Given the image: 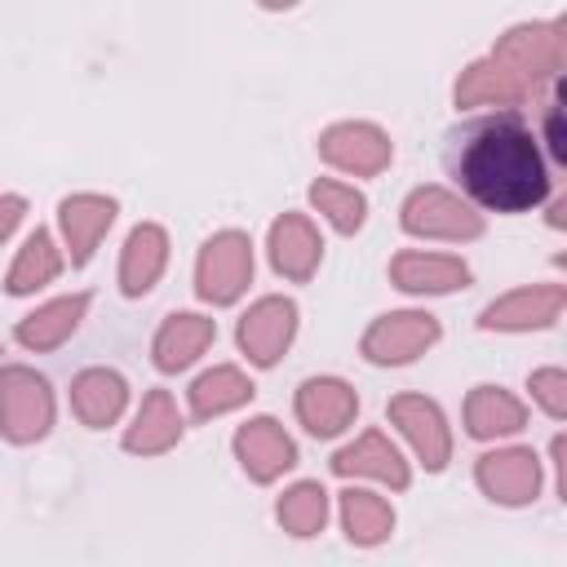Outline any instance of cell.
Segmentation results:
<instances>
[{
  "label": "cell",
  "instance_id": "6da1fadb",
  "mask_svg": "<svg viewBox=\"0 0 567 567\" xmlns=\"http://www.w3.org/2000/svg\"><path fill=\"white\" fill-rule=\"evenodd\" d=\"M443 164L452 182L492 213H523L549 195L545 155L514 106L456 124L443 137Z\"/></svg>",
  "mask_w": 567,
  "mask_h": 567
},
{
  "label": "cell",
  "instance_id": "7a4b0ae2",
  "mask_svg": "<svg viewBox=\"0 0 567 567\" xmlns=\"http://www.w3.org/2000/svg\"><path fill=\"white\" fill-rule=\"evenodd\" d=\"M49 416H53L49 385L35 372H27V368L0 372V425L9 439H18V443L40 439L49 430Z\"/></svg>",
  "mask_w": 567,
  "mask_h": 567
},
{
  "label": "cell",
  "instance_id": "3957f363",
  "mask_svg": "<svg viewBox=\"0 0 567 567\" xmlns=\"http://www.w3.org/2000/svg\"><path fill=\"white\" fill-rule=\"evenodd\" d=\"M248 275H252V252H248V239L235 230L217 235L199 257V292L208 301H235Z\"/></svg>",
  "mask_w": 567,
  "mask_h": 567
},
{
  "label": "cell",
  "instance_id": "277c9868",
  "mask_svg": "<svg viewBox=\"0 0 567 567\" xmlns=\"http://www.w3.org/2000/svg\"><path fill=\"white\" fill-rule=\"evenodd\" d=\"M403 226L416 230V235H447V239H461V235H478V217L447 190H416L408 204H403Z\"/></svg>",
  "mask_w": 567,
  "mask_h": 567
},
{
  "label": "cell",
  "instance_id": "5b68a950",
  "mask_svg": "<svg viewBox=\"0 0 567 567\" xmlns=\"http://www.w3.org/2000/svg\"><path fill=\"white\" fill-rule=\"evenodd\" d=\"M434 337H439V323H434L430 315H385V319L363 337V350H368V359H377V363H403V359L421 354Z\"/></svg>",
  "mask_w": 567,
  "mask_h": 567
},
{
  "label": "cell",
  "instance_id": "8992f818",
  "mask_svg": "<svg viewBox=\"0 0 567 567\" xmlns=\"http://www.w3.org/2000/svg\"><path fill=\"white\" fill-rule=\"evenodd\" d=\"M292 301H279V297H266V301H257L248 315H244V323H239V346L257 359V363H275L279 359V350L288 346V337H292Z\"/></svg>",
  "mask_w": 567,
  "mask_h": 567
},
{
  "label": "cell",
  "instance_id": "52a82bcc",
  "mask_svg": "<svg viewBox=\"0 0 567 567\" xmlns=\"http://www.w3.org/2000/svg\"><path fill=\"white\" fill-rule=\"evenodd\" d=\"M478 478L483 487L505 501V505H518V501H532L536 496V483H540V465L532 452L514 447V452H496V456H483L478 465Z\"/></svg>",
  "mask_w": 567,
  "mask_h": 567
},
{
  "label": "cell",
  "instance_id": "ba28073f",
  "mask_svg": "<svg viewBox=\"0 0 567 567\" xmlns=\"http://www.w3.org/2000/svg\"><path fill=\"white\" fill-rule=\"evenodd\" d=\"M558 310H563V288L558 284H545V288L509 292L505 301L487 306L483 310V323L487 328H540V323H554Z\"/></svg>",
  "mask_w": 567,
  "mask_h": 567
},
{
  "label": "cell",
  "instance_id": "9c48e42d",
  "mask_svg": "<svg viewBox=\"0 0 567 567\" xmlns=\"http://www.w3.org/2000/svg\"><path fill=\"white\" fill-rule=\"evenodd\" d=\"M323 155L337 168H354V173H377L390 159V142L368 128V124H341L323 137Z\"/></svg>",
  "mask_w": 567,
  "mask_h": 567
},
{
  "label": "cell",
  "instance_id": "30bf717a",
  "mask_svg": "<svg viewBox=\"0 0 567 567\" xmlns=\"http://www.w3.org/2000/svg\"><path fill=\"white\" fill-rule=\"evenodd\" d=\"M235 447H239V456H244L248 474H252V478H261V483L292 465V443H288V434H284L275 421H266V416H261V421H252L248 430H239Z\"/></svg>",
  "mask_w": 567,
  "mask_h": 567
},
{
  "label": "cell",
  "instance_id": "8fae6325",
  "mask_svg": "<svg viewBox=\"0 0 567 567\" xmlns=\"http://www.w3.org/2000/svg\"><path fill=\"white\" fill-rule=\"evenodd\" d=\"M297 412L315 434H337L354 416V394L341 381H306L297 394Z\"/></svg>",
  "mask_w": 567,
  "mask_h": 567
},
{
  "label": "cell",
  "instance_id": "7c38bea8",
  "mask_svg": "<svg viewBox=\"0 0 567 567\" xmlns=\"http://www.w3.org/2000/svg\"><path fill=\"white\" fill-rule=\"evenodd\" d=\"M390 416L408 430V439L416 443V452L425 456V465H443V456H447V434H443V416H439V408L434 403H425V399H394L390 403Z\"/></svg>",
  "mask_w": 567,
  "mask_h": 567
},
{
  "label": "cell",
  "instance_id": "4fadbf2b",
  "mask_svg": "<svg viewBox=\"0 0 567 567\" xmlns=\"http://www.w3.org/2000/svg\"><path fill=\"white\" fill-rule=\"evenodd\" d=\"M394 279L408 292H447L470 279V270L456 257H434V252H403L394 261Z\"/></svg>",
  "mask_w": 567,
  "mask_h": 567
},
{
  "label": "cell",
  "instance_id": "5bb4252c",
  "mask_svg": "<svg viewBox=\"0 0 567 567\" xmlns=\"http://www.w3.org/2000/svg\"><path fill=\"white\" fill-rule=\"evenodd\" d=\"M270 248H275V266L292 279H306L319 261V239H315L310 221H301V217H284L270 235Z\"/></svg>",
  "mask_w": 567,
  "mask_h": 567
},
{
  "label": "cell",
  "instance_id": "9a60e30c",
  "mask_svg": "<svg viewBox=\"0 0 567 567\" xmlns=\"http://www.w3.org/2000/svg\"><path fill=\"white\" fill-rule=\"evenodd\" d=\"M213 341V323L199 319V315H173L155 341V354H159V368H186L204 346Z\"/></svg>",
  "mask_w": 567,
  "mask_h": 567
},
{
  "label": "cell",
  "instance_id": "2e32d148",
  "mask_svg": "<svg viewBox=\"0 0 567 567\" xmlns=\"http://www.w3.org/2000/svg\"><path fill=\"white\" fill-rule=\"evenodd\" d=\"M71 403H75L80 421L106 425V421H115L120 408H124V381H120L115 372H84V377L75 381V390H71Z\"/></svg>",
  "mask_w": 567,
  "mask_h": 567
},
{
  "label": "cell",
  "instance_id": "e0dca14e",
  "mask_svg": "<svg viewBox=\"0 0 567 567\" xmlns=\"http://www.w3.org/2000/svg\"><path fill=\"white\" fill-rule=\"evenodd\" d=\"M111 199H93V195H80V199H66L62 204V226H66V239H71V257L84 261L97 244V235L111 226Z\"/></svg>",
  "mask_w": 567,
  "mask_h": 567
},
{
  "label": "cell",
  "instance_id": "ac0fdd59",
  "mask_svg": "<svg viewBox=\"0 0 567 567\" xmlns=\"http://www.w3.org/2000/svg\"><path fill=\"white\" fill-rule=\"evenodd\" d=\"M341 474H377V478H390L394 487H403L408 483V470H403V461L394 456V447L381 439V434H363L354 447H346L337 461H332Z\"/></svg>",
  "mask_w": 567,
  "mask_h": 567
},
{
  "label": "cell",
  "instance_id": "d6986e66",
  "mask_svg": "<svg viewBox=\"0 0 567 567\" xmlns=\"http://www.w3.org/2000/svg\"><path fill=\"white\" fill-rule=\"evenodd\" d=\"M518 425H523L518 399H509L505 390H492V385L474 390V399H470V434L492 439V434H514Z\"/></svg>",
  "mask_w": 567,
  "mask_h": 567
},
{
  "label": "cell",
  "instance_id": "ffe728a7",
  "mask_svg": "<svg viewBox=\"0 0 567 567\" xmlns=\"http://www.w3.org/2000/svg\"><path fill=\"white\" fill-rule=\"evenodd\" d=\"M164 266V235L155 226H137L124 248V292H146Z\"/></svg>",
  "mask_w": 567,
  "mask_h": 567
},
{
  "label": "cell",
  "instance_id": "44dd1931",
  "mask_svg": "<svg viewBox=\"0 0 567 567\" xmlns=\"http://www.w3.org/2000/svg\"><path fill=\"white\" fill-rule=\"evenodd\" d=\"M248 394H252V385H248L235 368H213L208 377H199V381H195L190 403H195V412H199V416H213V412H226V408L244 403Z\"/></svg>",
  "mask_w": 567,
  "mask_h": 567
},
{
  "label": "cell",
  "instance_id": "7402d4cb",
  "mask_svg": "<svg viewBox=\"0 0 567 567\" xmlns=\"http://www.w3.org/2000/svg\"><path fill=\"white\" fill-rule=\"evenodd\" d=\"M177 439V412H173V403H168V394H151L146 403H142V416H137V430L128 434V447L133 452H159V447H168Z\"/></svg>",
  "mask_w": 567,
  "mask_h": 567
},
{
  "label": "cell",
  "instance_id": "603a6c76",
  "mask_svg": "<svg viewBox=\"0 0 567 567\" xmlns=\"http://www.w3.org/2000/svg\"><path fill=\"white\" fill-rule=\"evenodd\" d=\"M80 310H84V297H71V301H53V306H44L40 315H31L22 328H18V337H22V346H58L71 328H75V319H80Z\"/></svg>",
  "mask_w": 567,
  "mask_h": 567
},
{
  "label": "cell",
  "instance_id": "cb8c5ba5",
  "mask_svg": "<svg viewBox=\"0 0 567 567\" xmlns=\"http://www.w3.org/2000/svg\"><path fill=\"white\" fill-rule=\"evenodd\" d=\"M390 523H394V514H390V505L381 496H372V492H346V527H350L354 540L372 545V540H381L390 532Z\"/></svg>",
  "mask_w": 567,
  "mask_h": 567
},
{
  "label": "cell",
  "instance_id": "d4e9b609",
  "mask_svg": "<svg viewBox=\"0 0 567 567\" xmlns=\"http://www.w3.org/2000/svg\"><path fill=\"white\" fill-rule=\"evenodd\" d=\"M53 275H58V252H53L49 235L35 230V235L27 239V248H22L18 266H13V275H9V292H27V288H35V284H44V279H53Z\"/></svg>",
  "mask_w": 567,
  "mask_h": 567
},
{
  "label": "cell",
  "instance_id": "484cf974",
  "mask_svg": "<svg viewBox=\"0 0 567 567\" xmlns=\"http://www.w3.org/2000/svg\"><path fill=\"white\" fill-rule=\"evenodd\" d=\"M279 518H284V527L297 532V536L319 532V527H323V492H319L315 483L292 487V492L284 496V505H279Z\"/></svg>",
  "mask_w": 567,
  "mask_h": 567
},
{
  "label": "cell",
  "instance_id": "4316f807",
  "mask_svg": "<svg viewBox=\"0 0 567 567\" xmlns=\"http://www.w3.org/2000/svg\"><path fill=\"white\" fill-rule=\"evenodd\" d=\"M315 204H319V213L332 217L337 230H354L363 221V195H354V190H346L337 182H319L315 186Z\"/></svg>",
  "mask_w": 567,
  "mask_h": 567
},
{
  "label": "cell",
  "instance_id": "83f0119b",
  "mask_svg": "<svg viewBox=\"0 0 567 567\" xmlns=\"http://www.w3.org/2000/svg\"><path fill=\"white\" fill-rule=\"evenodd\" d=\"M532 390H536V399L545 403V412H549V416H563L567 399H563V372H558V368L536 372V377H532Z\"/></svg>",
  "mask_w": 567,
  "mask_h": 567
},
{
  "label": "cell",
  "instance_id": "f1b7e54d",
  "mask_svg": "<svg viewBox=\"0 0 567 567\" xmlns=\"http://www.w3.org/2000/svg\"><path fill=\"white\" fill-rule=\"evenodd\" d=\"M18 217H22V199L4 195V199H0V239L13 230V221H18Z\"/></svg>",
  "mask_w": 567,
  "mask_h": 567
},
{
  "label": "cell",
  "instance_id": "f546056e",
  "mask_svg": "<svg viewBox=\"0 0 567 567\" xmlns=\"http://www.w3.org/2000/svg\"><path fill=\"white\" fill-rule=\"evenodd\" d=\"M266 4H292V0H266Z\"/></svg>",
  "mask_w": 567,
  "mask_h": 567
}]
</instances>
